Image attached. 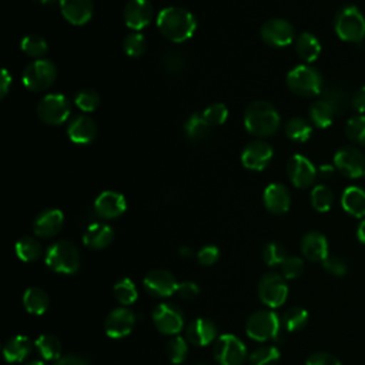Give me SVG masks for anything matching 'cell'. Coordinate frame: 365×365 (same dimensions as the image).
Returning <instances> with one entry per match:
<instances>
[{
    "label": "cell",
    "instance_id": "6da1fadb",
    "mask_svg": "<svg viewBox=\"0 0 365 365\" xmlns=\"http://www.w3.org/2000/svg\"><path fill=\"white\" fill-rule=\"evenodd\" d=\"M157 27L170 41L184 43L195 33L197 19L182 7L170 6L158 13Z\"/></svg>",
    "mask_w": 365,
    "mask_h": 365
},
{
    "label": "cell",
    "instance_id": "7a4b0ae2",
    "mask_svg": "<svg viewBox=\"0 0 365 365\" xmlns=\"http://www.w3.org/2000/svg\"><path fill=\"white\" fill-rule=\"evenodd\" d=\"M279 124V114L268 101H252L244 111V125L252 135L269 137L278 131Z\"/></svg>",
    "mask_w": 365,
    "mask_h": 365
},
{
    "label": "cell",
    "instance_id": "3957f363",
    "mask_svg": "<svg viewBox=\"0 0 365 365\" xmlns=\"http://www.w3.org/2000/svg\"><path fill=\"white\" fill-rule=\"evenodd\" d=\"M44 262L51 271L70 275L80 268V252L71 241L60 240L47 247Z\"/></svg>",
    "mask_w": 365,
    "mask_h": 365
},
{
    "label": "cell",
    "instance_id": "277c9868",
    "mask_svg": "<svg viewBox=\"0 0 365 365\" xmlns=\"http://www.w3.org/2000/svg\"><path fill=\"white\" fill-rule=\"evenodd\" d=\"M288 88L301 97H312L322 93V77L319 71L311 66L301 64L287 74Z\"/></svg>",
    "mask_w": 365,
    "mask_h": 365
},
{
    "label": "cell",
    "instance_id": "5b68a950",
    "mask_svg": "<svg viewBox=\"0 0 365 365\" xmlns=\"http://www.w3.org/2000/svg\"><path fill=\"white\" fill-rule=\"evenodd\" d=\"M281 328L279 317L271 309H259L252 312L245 324L247 335L258 342L272 341L278 338Z\"/></svg>",
    "mask_w": 365,
    "mask_h": 365
},
{
    "label": "cell",
    "instance_id": "8992f818",
    "mask_svg": "<svg viewBox=\"0 0 365 365\" xmlns=\"http://www.w3.org/2000/svg\"><path fill=\"white\" fill-rule=\"evenodd\" d=\"M335 31L344 41L359 43L365 37V19L355 6L342 7L335 17Z\"/></svg>",
    "mask_w": 365,
    "mask_h": 365
},
{
    "label": "cell",
    "instance_id": "52a82bcc",
    "mask_svg": "<svg viewBox=\"0 0 365 365\" xmlns=\"http://www.w3.org/2000/svg\"><path fill=\"white\" fill-rule=\"evenodd\" d=\"M57 77V68L53 61L47 58H38L31 61L23 70V86L30 91H44L54 83Z\"/></svg>",
    "mask_w": 365,
    "mask_h": 365
},
{
    "label": "cell",
    "instance_id": "ba28073f",
    "mask_svg": "<svg viewBox=\"0 0 365 365\" xmlns=\"http://www.w3.org/2000/svg\"><path fill=\"white\" fill-rule=\"evenodd\" d=\"M214 358L220 365H242L247 359V346L232 334L220 335L214 341Z\"/></svg>",
    "mask_w": 365,
    "mask_h": 365
},
{
    "label": "cell",
    "instance_id": "9c48e42d",
    "mask_svg": "<svg viewBox=\"0 0 365 365\" xmlns=\"http://www.w3.org/2000/svg\"><path fill=\"white\" fill-rule=\"evenodd\" d=\"M37 115L46 124L60 125L70 115V103L60 93L46 94L37 104Z\"/></svg>",
    "mask_w": 365,
    "mask_h": 365
},
{
    "label": "cell",
    "instance_id": "30bf717a",
    "mask_svg": "<svg viewBox=\"0 0 365 365\" xmlns=\"http://www.w3.org/2000/svg\"><path fill=\"white\" fill-rule=\"evenodd\" d=\"M258 297L268 308L281 307L288 297L285 278L275 272L264 274L258 282Z\"/></svg>",
    "mask_w": 365,
    "mask_h": 365
},
{
    "label": "cell",
    "instance_id": "8fae6325",
    "mask_svg": "<svg viewBox=\"0 0 365 365\" xmlns=\"http://www.w3.org/2000/svg\"><path fill=\"white\" fill-rule=\"evenodd\" d=\"M155 328L165 335H178L184 327V314L173 302H161L153 311Z\"/></svg>",
    "mask_w": 365,
    "mask_h": 365
},
{
    "label": "cell",
    "instance_id": "7c38bea8",
    "mask_svg": "<svg viewBox=\"0 0 365 365\" xmlns=\"http://www.w3.org/2000/svg\"><path fill=\"white\" fill-rule=\"evenodd\" d=\"M261 38L272 47H284L294 41L295 31L289 21L284 19H269L261 27Z\"/></svg>",
    "mask_w": 365,
    "mask_h": 365
},
{
    "label": "cell",
    "instance_id": "4fadbf2b",
    "mask_svg": "<svg viewBox=\"0 0 365 365\" xmlns=\"http://www.w3.org/2000/svg\"><path fill=\"white\" fill-rule=\"evenodd\" d=\"M144 288L148 294L158 298H167L177 292L178 281L173 272L167 269H151L143 279Z\"/></svg>",
    "mask_w": 365,
    "mask_h": 365
},
{
    "label": "cell",
    "instance_id": "5bb4252c",
    "mask_svg": "<svg viewBox=\"0 0 365 365\" xmlns=\"http://www.w3.org/2000/svg\"><path fill=\"white\" fill-rule=\"evenodd\" d=\"M335 168L345 177L358 178L365 174V157L354 147H342L334 155Z\"/></svg>",
    "mask_w": 365,
    "mask_h": 365
},
{
    "label": "cell",
    "instance_id": "9a60e30c",
    "mask_svg": "<svg viewBox=\"0 0 365 365\" xmlns=\"http://www.w3.org/2000/svg\"><path fill=\"white\" fill-rule=\"evenodd\" d=\"M135 325V315L125 307L114 308L104 321V331L110 338L118 339L127 336Z\"/></svg>",
    "mask_w": 365,
    "mask_h": 365
},
{
    "label": "cell",
    "instance_id": "2e32d148",
    "mask_svg": "<svg viewBox=\"0 0 365 365\" xmlns=\"http://www.w3.org/2000/svg\"><path fill=\"white\" fill-rule=\"evenodd\" d=\"M272 154V147L268 143L255 140L244 147L241 153V163L247 170L261 171L271 163Z\"/></svg>",
    "mask_w": 365,
    "mask_h": 365
},
{
    "label": "cell",
    "instance_id": "e0dca14e",
    "mask_svg": "<svg viewBox=\"0 0 365 365\" xmlns=\"http://www.w3.org/2000/svg\"><path fill=\"white\" fill-rule=\"evenodd\" d=\"M287 174L297 188H307L317 178V168L307 157L294 154L287 163Z\"/></svg>",
    "mask_w": 365,
    "mask_h": 365
},
{
    "label": "cell",
    "instance_id": "ac0fdd59",
    "mask_svg": "<svg viewBox=\"0 0 365 365\" xmlns=\"http://www.w3.org/2000/svg\"><path fill=\"white\" fill-rule=\"evenodd\" d=\"M127 201L123 194L117 191H103L94 201V212L104 220H113L124 214Z\"/></svg>",
    "mask_w": 365,
    "mask_h": 365
},
{
    "label": "cell",
    "instance_id": "d6986e66",
    "mask_svg": "<svg viewBox=\"0 0 365 365\" xmlns=\"http://www.w3.org/2000/svg\"><path fill=\"white\" fill-rule=\"evenodd\" d=\"M153 17L150 0H128L124 7V23L133 31L143 30Z\"/></svg>",
    "mask_w": 365,
    "mask_h": 365
},
{
    "label": "cell",
    "instance_id": "ffe728a7",
    "mask_svg": "<svg viewBox=\"0 0 365 365\" xmlns=\"http://www.w3.org/2000/svg\"><path fill=\"white\" fill-rule=\"evenodd\" d=\"M64 224V214L58 208H47L41 211L33 222V231L40 238L54 237Z\"/></svg>",
    "mask_w": 365,
    "mask_h": 365
},
{
    "label": "cell",
    "instance_id": "44dd1931",
    "mask_svg": "<svg viewBox=\"0 0 365 365\" xmlns=\"http://www.w3.org/2000/svg\"><path fill=\"white\" fill-rule=\"evenodd\" d=\"M185 339L195 346H205L217 339V325L208 318H195L185 329Z\"/></svg>",
    "mask_w": 365,
    "mask_h": 365
},
{
    "label": "cell",
    "instance_id": "7402d4cb",
    "mask_svg": "<svg viewBox=\"0 0 365 365\" xmlns=\"http://www.w3.org/2000/svg\"><path fill=\"white\" fill-rule=\"evenodd\" d=\"M58 6L63 17L74 26H83L93 17L91 0H60Z\"/></svg>",
    "mask_w": 365,
    "mask_h": 365
},
{
    "label": "cell",
    "instance_id": "603a6c76",
    "mask_svg": "<svg viewBox=\"0 0 365 365\" xmlns=\"http://www.w3.org/2000/svg\"><path fill=\"white\" fill-rule=\"evenodd\" d=\"M262 201L265 208L272 214H284L289 210L291 194L288 188L279 182H272L267 185L262 194Z\"/></svg>",
    "mask_w": 365,
    "mask_h": 365
},
{
    "label": "cell",
    "instance_id": "cb8c5ba5",
    "mask_svg": "<svg viewBox=\"0 0 365 365\" xmlns=\"http://www.w3.org/2000/svg\"><path fill=\"white\" fill-rule=\"evenodd\" d=\"M67 135L76 144H90L97 135V125L90 117L77 115L68 123Z\"/></svg>",
    "mask_w": 365,
    "mask_h": 365
},
{
    "label": "cell",
    "instance_id": "d4e9b609",
    "mask_svg": "<svg viewBox=\"0 0 365 365\" xmlns=\"http://www.w3.org/2000/svg\"><path fill=\"white\" fill-rule=\"evenodd\" d=\"M114 240V230L104 222H91L84 234H83V242L86 247L91 250H103L107 248Z\"/></svg>",
    "mask_w": 365,
    "mask_h": 365
},
{
    "label": "cell",
    "instance_id": "484cf974",
    "mask_svg": "<svg viewBox=\"0 0 365 365\" xmlns=\"http://www.w3.org/2000/svg\"><path fill=\"white\" fill-rule=\"evenodd\" d=\"M301 252L309 261H324L328 257V241L324 234L311 231L301 240Z\"/></svg>",
    "mask_w": 365,
    "mask_h": 365
},
{
    "label": "cell",
    "instance_id": "4316f807",
    "mask_svg": "<svg viewBox=\"0 0 365 365\" xmlns=\"http://www.w3.org/2000/svg\"><path fill=\"white\" fill-rule=\"evenodd\" d=\"M33 349V342L26 335H16L10 338L3 346V356L7 362L16 364L24 361Z\"/></svg>",
    "mask_w": 365,
    "mask_h": 365
},
{
    "label": "cell",
    "instance_id": "83f0119b",
    "mask_svg": "<svg viewBox=\"0 0 365 365\" xmlns=\"http://www.w3.org/2000/svg\"><path fill=\"white\" fill-rule=\"evenodd\" d=\"M342 208L354 217H365V190L359 187H348L341 197Z\"/></svg>",
    "mask_w": 365,
    "mask_h": 365
},
{
    "label": "cell",
    "instance_id": "f1b7e54d",
    "mask_svg": "<svg viewBox=\"0 0 365 365\" xmlns=\"http://www.w3.org/2000/svg\"><path fill=\"white\" fill-rule=\"evenodd\" d=\"M23 305L27 312L41 315L48 308V295L40 287H29L23 294Z\"/></svg>",
    "mask_w": 365,
    "mask_h": 365
},
{
    "label": "cell",
    "instance_id": "f546056e",
    "mask_svg": "<svg viewBox=\"0 0 365 365\" xmlns=\"http://www.w3.org/2000/svg\"><path fill=\"white\" fill-rule=\"evenodd\" d=\"M295 50L299 58L307 63L315 61L321 53V43L319 40L311 33H301L295 38Z\"/></svg>",
    "mask_w": 365,
    "mask_h": 365
},
{
    "label": "cell",
    "instance_id": "4dcf8cb0",
    "mask_svg": "<svg viewBox=\"0 0 365 365\" xmlns=\"http://www.w3.org/2000/svg\"><path fill=\"white\" fill-rule=\"evenodd\" d=\"M14 250H16V255L23 262L36 261L43 254L41 244L34 237H30V235H24L21 238H19L14 245Z\"/></svg>",
    "mask_w": 365,
    "mask_h": 365
},
{
    "label": "cell",
    "instance_id": "1f68e13d",
    "mask_svg": "<svg viewBox=\"0 0 365 365\" xmlns=\"http://www.w3.org/2000/svg\"><path fill=\"white\" fill-rule=\"evenodd\" d=\"M34 346L40 356L46 361H57L61 356V342L56 335L41 334L36 339Z\"/></svg>",
    "mask_w": 365,
    "mask_h": 365
},
{
    "label": "cell",
    "instance_id": "d6a6232c",
    "mask_svg": "<svg viewBox=\"0 0 365 365\" xmlns=\"http://www.w3.org/2000/svg\"><path fill=\"white\" fill-rule=\"evenodd\" d=\"M210 125L204 120L201 114H191L182 124V130L188 140L191 141H201L208 137L210 134Z\"/></svg>",
    "mask_w": 365,
    "mask_h": 365
},
{
    "label": "cell",
    "instance_id": "836d02e7",
    "mask_svg": "<svg viewBox=\"0 0 365 365\" xmlns=\"http://www.w3.org/2000/svg\"><path fill=\"white\" fill-rule=\"evenodd\" d=\"M336 114L334 113L332 107L322 98L314 101L309 108V117L311 121L318 127V128H327L332 124V120Z\"/></svg>",
    "mask_w": 365,
    "mask_h": 365
},
{
    "label": "cell",
    "instance_id": "e575fe53",
    "mask_svg": "<svg viewBox=\"0 0 365 365\" xmlns=\"http://www.w3.org/2000/svg\"><path fill=\"white\" fill-rule=\"evenodd\" d=\"M285 134L289 140L297 143L307 141L312 134L311 124L302 117H292L285 124Z\"/></svg>",
    "mask_w": 365,
    "mask_h": 365
},
{
    "label": "cell",
    "instance_id": "d590c367",
    "mask_svg": "<svg viewBox=\"0 0 365 365\" xmlns=\"http://www.w3.org/2000/svg\"><path fill=\"white\" fill-rule=\"evenodd\" d=\"M113 292L115 299L124 307L134 304L138 298L137 287L130 278H121L120 281H117L113 287Z\"/></svg>",
    "mask_w": 365,
    "mask_h": 365
},
{
    "label": "cell",
    "instance_id": "8d00e7d4",
    "mask_svg": "<svg viewBox=\"0 0 365 365\" xmlns=\"http://www.w3.org/2000/svg\"><path fill=\"white\" fill-rule=\"evenodd\" d=\"M20 48L23 50V53H26L27 56L38 60L43 58L48 50V44L47 41L38 36V34H27L21 38L20 41Z\"/></svg>",
    "mask_w": 365,
    "mask_h": 365
},
{
    "label": "cell",
    "instance_id": "74e56055",
    "mask_svg": "<svg viewBox=\"0 0 365 365\" xmlns=\"http://www.w3.org/2000/svg\"><path fill=\"white\" fill-rule=\"evenodd\" d=\"M308 322V312L301 307H292L287 309L281 317V325L289 331H299L302 329Z\"/></svg>",
    "mask_w": 365,
    "mask_h": 365
},
{
    "label": "cell",
    "instance_id": "f35d334b",
    "mask_svg": "<svg viewBox=\"0 0 365 365\" xmlns=\"http://www.w3.org/2000/svg\"><path fill=\"white\" fill-rule=\"evenodd\" d=\"M321 96H322V100H325L332 107V110L336 115L345 113V110L348 107V97L341 87L329 86L322 90Z\"/></svg>",
    "mask_w": 365,
    "mask_h": 365
},
{
    "label": "cell",
    "instance_id": "ab89813d",
    "mask_svg": "<svg viewBox=\"0 0 365 365\" xmlns=\"http://www.w3.org/2000/svg\"><path fill=\"white\" fill-rule=\"evenodd\" d=\"M279 349L274 345H262L250 355L251 365H275L279 361Z\"/></svg>",
    "mask_w": 365,
    "mask_h": 365
},
{
    "label": "cell",
    "instance_id": "60d3db41",
    "mask_svg": "<svg viewBox=\"0 0 365 365\" xmlns=\"http://www.w3.org/2000/svg\"><path fill=\"white\" fill-rule=\"evenodd\" d=\"M311 204L319 212H327L334 204V192L329 187L319 184L311 191Z\"/></svg>",
    "mask_w": 365,
    "mask_h": 365
},
{
    "label": "cell",
    "instance_id": "b9f144b4",
    "mask_svg": "<svg viewBox=\"0 0 365 365\" xmlns=\"http://www.w3.org/2000/svg\"><path fill=\"white\" fill-rule=\"evenodd\" d=\"M167 355L173 364H181L185 361L188 354V344L187 339L180 335H173L171 339L167 342Z\"/></svg>",
    "mask_w": 365,
    "mask_h": 365
},
{
    "label": "cell",
    "instance_id": "7bdbcfd3",
    "mask_svg": "<svg viewBox=\"0 0 365 365\" xmlns=\"http://www.w3.org/2000/svg\"><path fill=\"white\" fill-rule=\"evenodd\" d=\"M147 47L145 37L140 31H133L128 36H125L123 41V50L130 57H140L144 54Z\"/></svg>",
    "mask_w": 365,
    "mask_h": 365
},
{
    "label": "cell",
    "instance_id": "ee69618b",
    "mask_svg": "<svg viewBox=\"0 0 365 365\" xmlns=\"http://www.w3.org/2000/svg\"><path fill=\"white\" fill-rule=\"evenodd\" d=\"M74 103L76 106L84 111V113H91L94 111L98 104H100V96L96 90L93 88H83L80 90L76 97H74Z\"/></svg>",
    "mask_w": 365,
    "mask_h": 365
},
{
    "label": "cell",
    "instance_id": "f6af8a7d",
    "mask_svg": "<svg viewBox=\"0 0 365 365\" xmlns=\"http://www.w3.org/2000/svg\"><path fill=\"white\" fill-rule=\"evenodd\" d=\"M201 115L204 117L210 127L221 125L225 123L228 117V108L224 103H212L201 113Z\"/></svg>",
    "mask_w": 365,
    "mask_h": 365
},
{
    "label": "cell",
    "instance_id": "bcb514c9",
    "mask_svg": "<svg viewBox=\"0 0 365 365\" xmlns=\"http://www.w3.org/2000/svg\"><path fill=\"white\" fill-rule=\"evenodd\" d=\"M346 135L351 141L365 145V115L351 117L346 123Z\"/></svg>",
    "mask_w": 365,
    "mask_h": 365
},
{
    "label": "cell",
    "instance_id": "7dc6e473",
    "mask_svg": "<svg viewBox=\"0 0 365 365\" xmlns=\"http://www.w3.org/2000/svg\"><path fill=\"white\" fill-rule=\"evenodd\" d=\"M287 257L288 255H287L285 248L281 244H278V242H268L262 248V259L269 267L281 265Z\"/></svg>",
    "mask_w": 365,
    "mask_h": 365
},
{
    "label": "cell",
    "instance_id": "c3c4849f",
    "mask_svg": "<svg viewBox=\"0 0 365 365\" xmlns=\"http://www.w3.org/2000/svg\"><path fill=\"white\" fill-rule=\"evenodd\" d=\"M184 66H185L184 56H181L178 50H171L163 57V67L170 74H174V76L180 74L184 70Z\"/></svg>",
    "mask_w": 365,
    "mask_h": 365
},
{
    "label": "cell",
    "instance_id": "681fc988",
    "mask_svg": "<svg viewBox=\"0 0 365 365\" xmlns=\"http://www.w3.org/2000/svg\"><path fill=\"white\" fill-rule=\"evenodd\" d=\"M281 267V275L287 279H294L299 277L304 271V261L299 257H287Z\"/></svg>",
    "mask_w": 365,
    "mask_h": 365
},
{
    "label": "cell",
    "instance_id": "f907efd6",
    "mask_svg": "<svg viewBox=\"0 0 365 365\" xmlns=\"http://www.w3.org/2000/svg\"><path fill=\"white\" fill-rule=\"evenodd\" d=\"M322 267L332 275L335 277H342L346 274L348 271V265L345 262L344 258L341 257H327L324 261H322Z\"/></svg>",
    "mask_w": 365,
    "mask_h": 365
},
{
    "label": "cell",
    "instance_id": "816d5d0a",
    "mask_svg": "<svg viewBox=\"0 0 365 365\" xmlns=\"http://www.w3.org/2000/svg\"><path fill=\"white\" fill-rule=\"evenodd\" d=\"M220 257V250L215 245H205L197 252V259L201 265H212Z\"/></svg>",
    "mask_w": 365,
    "mask_h": 365
},
{
    "label": "cell",
    "instance_id": "f5cc1de1",
    "mask_svg": "<svg viewBox=\"0 0 365 365\" xmlns=\"http://www.w3.org/2000/svg\"><path fill=\"white\" fill-rule=\"evenodd\" d=\"M305 365H341V361L329 352H315L307 359Z\"/></svg>",
    "mask_w": 365,
    "mask_h": 365
},
{
    "label": "cell",
    "instance_id": "db71d44e",
    "mask_svg": "<svg viewBox=\"0 0 365 365\" xmlns=\"http://www.w3.org/2000/svg\"><path fill=\"white\" fill-rule=\"evenodd\" d=\"M177 294L182 298V299H194L198 297L200 294V287L194 282V281H182L178 282V288H177Z\"/></svg>",
    "mask_w": 365,
    "mask_h": 365
},
{
    "label": "cell",
    "instance_id": "11a10c76",
    "mask_svg": "<svg viewBox=\"0 0 365 365\" xmlns=\"http://www.w3.org/2000/svg\"><path fill=\"white\" fill-rule=\"evenodd\" d=\"M54 365H90L87 358L77 354H66L61 355Z\"/></svg>",
    "mask_w": 365,
    "mask_h": 365
},
{
    "label": "cell",
    "instance_id": "9f6ffc18",
    "mask_svg": "<svg viewBox=\"0 0 365 365\" xmlns=\"http://www.w3.org/2000/svg\"><path fill=\"white\" fill-rule=\"evenodd\" d=\"M351 104L358 113H365V86L355 91V94L352 96Z\"/></svg>",
    "mask_w": 365,
    "mask_h": 365
},
{
    "label": "cell",
    "instance_id": "6f0895ef",
    "mask_svg": "<svg viewBox=\"0 0 365 365\" xmlns=\"http://www.w3.org/2000/svg\"><path fill=\"white\" fill-rule=\"evenodd\" d=\"M11 86V76L6 68L1 70V83H0V97L4 98L10 90Z\"/></svg>",
    "mask_w": 365,
    "mask_h": 365
},
{
    "label": "cell",
    "instance_id": "680465c9",
    "mask_svg": "<svg viewBox=\"0 0 365 365\" xmlns=\"http://www.w3.org/2000/svg\"><path fill=\"white\" fill-rule=\"evenodd\" d=\"M335 171V165H329V164H322L318 170V174L321 178H331L332 174Z\"/></svg>",
    "mask_w": 365,
    "mask_h": 365
},
{
    "label": "cell",
    "instance_id": "91938a15",
    "mask_svg": "<svg viewBox=\"0 0 365 365\" xmlns=\"http://www.w3.org/2000/svg\"><path fill=\"white\" fill-rule=\"evenodd\" d=\"M356 237H358V240H359L362 244H365V220L358 225Z\"/></svg>",
    "mask_w": 365,
    "mask_h": 365
},
{
    "label": "cell",
    "instance_id": "94428289",
    "mask_svg": "<svg viewBox=\"0 0 365 365\" xmlns=\"http://www.w3.org/2000/svg\"><path fill=\"white\" fill-rule=\"evenodd\" d=\"M178 254H180V257H182V258H188V257H191L192 255V251H191V248L190 247H181L180 250H178Z\"/></svg>",
    "mask_w": 365,
    "mask_h": 365
},
{
    "label": "cell",
    "instance_id": "6125c7cd",
    "mask_svg": "<svg viewBox=\"0 0 365 365\" xmlns=\"http://www.w3.org/2000/svg\"><path fill=\"white\" fill-rule=\"evenodd\" d=\"M26 365H47L44 361H40V359H36V361H31V362H29V364H26Z\"/></svg>",
    "mask_w": 365,
    "mask_h": 365
},
{
    "label": "cell",
    "instance_id": "be15d7a7",
    "mask_svg": "<svg viewBox=\"0 0 365 365\" xmlns=\"http://www.w3.org/2000/svg\"><path fill=\"white\" fill-rule=\"evenodd\" d=\"M34 1H37V3H40V4H54V1L56 0H34Z\"/></svg>",
    "mask_w": 365,
    "mask_h": 365
},
{
    "label": "cell",
    "instance_id": "e7e4bbea",
    "mask_svg": "<svg viewBox=\"0 0 365 365\" xmlns=\"http://www.w3.org/2000/svg\"><path fill=\"white\" fill-rule=\"evenodd\" d=\"M198 365H204V364H198Z\"/></svg>",
    "mask_w": 365,
    "mask_h": 365
},
{
    "label": "cell",
    "instance_id": "03108f58",
    "mask_svg": "<svg viewBox=\"0 0 365 365\" xmlns=\"http://www.w3.org/2000/svg\"><path fill=\"white\" fill-rule=\"evenodd\" d=\"M364 175H365V174H364Z\"/></svg>",
    "mask_w": 365,
    "mask_h": 365
}]
</instances>
